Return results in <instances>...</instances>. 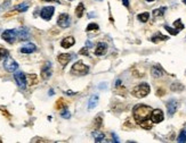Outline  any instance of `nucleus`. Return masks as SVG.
<instances>
[{"mask_svg":"<svg viewBox=\"0 0 186 143\" xmlns=\"http://www.w3.org/2000/svg\"><path fill=\"white\" fill-rule=\"evenodd\" d=\"M152 108L150 106H146V105H138L134 108L133 110V116L135 120L140 124L144 120L150 119V117L152 115Z\"/></svg>","mask_w":186,"mask_h":143,"instance_id":"1","label":"nucleus"},{"mask_svg":"<svg viewBox=\"0 0 186 143\" xmlns=\"http://www.w3.org/2000/svg\"><path fill=\"white\" fill-rule=\"evenodd\" d=\"M150 91H151V88H150L149 84H147V83H142V84L136 85L135 88L133 89L131 94H133L134 97L138 98V99H142V98L146 97V96L150 93Z\"/></svg>","mask_w":186,"mask_h":143,"instance_id":"2","label":"nucleus"},{"mask_svg":"<svg viewBox=\"0 0 186 143\" xmlns=\"http://www.w3.org/2000/svg\"><path fill=\"white\" fill-rule=\"evenodd\" d=\"M88 72H89V67L86 66L82 61H77L72 66V68H71V73L74 75H86L88 74Z\"/></svg>","mask_w":186,"mask_h":143,"instance_id":"3","label":"nucleus"},{"mask_svg":"<svg viewBox=\"0 0 186 143\" xmlns=\"http://www.w3.org/2000/svg\"><path fill=\"white\" fill-rule=\"evenodd\" d=\"M1 37H2V39L7 42V43L13 44V43L16 41V39L19 37L17 30H6V31H4V32H2Z\"/></svg>","mask_w":186,"mask_h":143,"instance_id":"4","label":"nucleus"},{"mask_svg":"<svg viewBox=\"0 0 186 143\" xmlns=\"http://www.w3.org/2000/svg\"><path fill=\"white\" fill-rule=\"evenodd\" d=\"M4 67H5V69L7 72L13 73V72H15L16 69L19 68V64H17L12 57H8V56H7V58H6L5 61H4Z\"/></svg>","mask_w":186,"mask_h":143,"instance_id":"5","label":"nucleus"},{"mask_svg":"<svg viewBox=\"0 0 186 143\" xmlns=\"http://www.w3.org/2000/svg\"><path fill=\"white\" fill-rule=\"evenodd\" d=\"M14 79H15V81H16L17 85L19 86V89L24 90V89L26 88V82H28V81H26V76L24 75V73H22V72L15 73Z\"/></svg>","mask_w":186,"mask_h":143,"instance_id":"6","label":"nucleus"},{"mask_svg":"<svg viewBox=\"0 0 186 143\" xmlns=\"http://www.w3.org/2000/svg\"><path fill=\"white\" fill-rule=\"evenodd\" d=\"M57 25L62 28H66L71 25V18L67 14H60L57 18Z\"/></svg>","mask_w":186,"mask_h":143,"instance_id":"7","label":"nucleus"},{"mask_svg":"<svg viewBox=\"0 0 186 143\" xmlns=\"http://www.w3.org/2000/svg\"><path fill=\"white\" fill-rule=\"evenodd\" d=\"M54 11H55V8L53 6H47V7H43L40 11V16H41L43 19L46 21H49L51 19L53 15H54Z\"/></svg>","mask_w":186,"mask_h":143,"instance_id":"8","label":"nucleus"},{"mask_svg":"<svg viewBox=\"0 0 186 143\" xmlns=\"http://www.w3.org/2000/svg\"><path fill=\"white\" fill-rule=\"evenodd\" d=\"M51 76V63L46 61L41 67V77L43 80H48Z\"/></svg>","mask_w":186,"mask_h":143,"instance_id":"9","label":"nucleus"},{"mask_svg":"<svg viewBox=\"0 0 186 143\" xmlns=\"http://www.w3.org/2000/svg\"><path fill=\"white\" fill-rule=\"evenodd\" d=\"M151 118H152V122L155 123V124H159L161 123L164 118V115L161 109H155V110L152 111V115H151Z\"/></svg>","mask_w":186,"mask_h":143,"instance_id":"10","label":"nucleus"},{"mask_svg":"<svg viewBox=\"0 0 186 143\" xmlns=\"http://www.w3.org/2000/svg\"><path fill=\"white\" fill-rule=\"evenodd\" d=\"M177 108H178V103L175 99H171L167 102V110H168V115L171 117L175 112H176Z\"/></svg>","mask_w":186,"mask_h":143,"instance_id":"11","label":"nucleus"},{"mask_svg":"<svg viewBox=\"0 0 186 143\" xmlns=\"http://www.w3.org/2000/svg\"><path fill=\"white\" fill-rule=\"evenodd\" d=\"M107 51V46L106 43H104V42H101V43H98L97 47H96V49H95V55L96 56H103L105 55Z\"/></svg>","mask_w":186,"mask_h":143,"instance_id":"12","label":"nucleus"},{"mask_svg":"<svg viewBox=\"0 0 186 143\" xmlns=\"http://www.w3.org/2000/svg\"><path fill=\"white\" fill-rule=\"evenodd\" d=\"M57 59H58V63L62 66H66L71 60V55H69V54H60V55H58Z\"/></svg>","mask_w":186,"mask_h":143,"instance_id":"13","label":"nucleus"},{"mask_svg":"<svg viewBox=\"0 0 186 143\" xmlns=\"http://www.w3.org/2000/svg\"><path fill=\"white\" fill-rule=\"evenodd\" d=\"M75 43V40L73 37H65L64 40H62V42H60V46L63 47V48H65V49H67V48H70V47H72L73 44Z\"/></svg>","mask_w":186,"mask_h":143,"instance_id":"14","label":"nucleus"},{"mask_svg":"<svg viewBox=\"0 0 186 143\" xmlns=\"http://www.w3.org/2000/svg\"><path fill=\"white\" fill-rule=\"evenodd\" d=\"M36 50H37V47L34 46L33 43H28V44H25L24 47L21 48V52L22 54H32Z\"/></svg>","mask_w":186,"mask_h":143,"instance_id":"15","label":"nucleus"},{"mask_svg":"<svg viewBox=\"0 0 186 143\" xmlns=\"http://www.w3.org/2000/svg\"><path fill=\"white\" fill-rule=\"evenodd\" d=\"M151 73H152V76L155 77V79H158V77H161L163 75V69L160 67V66H153L152 69H151Z\"/></svg>","mask_w":186,"mask_h":143,"instance_id":"16","label":"nucleus"},{"mask_svg":"<svg viewBox=\"0 0 186 143\" xmlns=\"http://www.w3.org/2000/svg\"><path fill=\"white\" fill-rule=\"evenodd\" d=\"M97 102H98V96H96V94L91 96L88 102V109H94L95 107L97 106Z\"/></svg>","mask_w":186,"mask_h":143,"instance_id":"17","label":"nucleus"},{"mask_svg":"<svg viewBox=\"0 0 186 143\" xmlns=\"http://www.w3.org/2000/svg\"><path fill=\"white\" fill-rule=\"evenodd\" d=\"M17 34H19V40H26L29 37V31L26 28H19V30H17Z\"/></svg>","mask_w":186,"mask_h":143,"instance_id":"18","label":"nucleus"},{"mask_svg":"<svg viewBox=\"0 0 186 143\" xmlns=\"http://www.w3.org/2000/svg\"><path fill=\"white\" fill-rule=\"evenodd\" d=\"M166 40H168V37H164V35H162L161 33H157L154 37H151V41L152 42H159V41H166Z\"/></svg>","mask_w":186,"mask_h":143,"instance_id":"19","label":"nucleus"},{"mask_svg":"<svg viewBox=\"0 0 186 143\" xmlns=\"http://www.w3.org/2000/svg\"><path fill=\"white\" fill-rule=\"evenodd\" d=\"M26 81H28L29 85H34V84L38 83V77L36 74H31L26 76Z\"/></svg>","mask_w":186,"mask_h":143,"instance_id":"20","label":"nucleus"},{"mask_svg":"<svg viewBox=\"0 0 186 143\" xmlns=\"http://www.w3.org/2000/svg\"><path fill=\"white\" fill-rule=\"evenodd\" d=\"M93 136H94V138H95V141H96V142H102L103 140L105 138V135H104V133L99 132V131H97V132H94Z\"/></svg>","mask_w":186,"mask_h":143,"instance_id":"21","label":"nucleus"},{"mask_svg":"<svg viewBox=\"0 0 186 143\" xmlns=\"http://www.w3.org/2000/svg\"><path fill=\"white\" fill-rule=\"evenodd\" d=\"M84 13V4H79L78 7L75 8V15H77V17H82V15Z\"/></svg>","mask_w":186,"mask_h":143,"instance_id":"22","label":"nucleus"},{"mask_svg":"<svg viewBox=\"0 0 186 143\" xmlns=\"http://www.w3.org/2000/svg\"><path fill=\"white\" fill-rule=\"evenodd\" d=\"M137 18H138V21L143 22V23H145V22H147V21H149L150 14L147 13V11H145V13H142V14H138V15H137Z\"/></svg>","mask_w":186,"mask_h":143,"instance_id":"23","label":"nucleus"},{"mask_svg":"<svg viewBox=\"0 0 186 143\" xmlns=\"http://www.w3.org/2000/svg\"><path fill=\"white\" fill-rule=\"evenodd\" d=\"M167 10L166 7H161V8H158V9L153 10V16L154 17H160V16H163L164 11Z\"/></svg>","mask_w":186,"mask_h":143,"instance_id":"24","label":"nucleus"},{"mask_svg":"<svg viewBox=\"0 0 186 143\" xmlns=\"http://www.w3.org/2000/svg\"><path fill=\"white\" fill-rule=\"evenodd\" d=\"M66 106H67V105H66V102L64 99H58L57 102H56V108H57V109H60V110L64 109V108H66Z\"/></svg>","mask_w":186,"mask_h":143,"instance_id":"25","label":"nucleus"},{"mask_svg":"<svg viewBox=\"0 0 186 143\" xmlns=\"http://www.w3.org/2000/svg\"><path fill=\"white\" fill-rule=\"evenodd\" d=\"M28 8H29L28 4H21V5L15 7V10H16V11H19V13H23V11H26Z\"/></svg>","mask_w":186,"mask_h":143,"instance_id":"26","label":"nucleus"},{"mask_svg":"<svg viewBox=\"0 0 186 143\" xmlns=\"http://www.w3.org/2000/svg\"><path fill=\"white\" fill-rule=\"evenodd\" d=\"M140 127H143V128H145V129L152 128V122H151L150 119L142 122V123H140Z\"/></svg>","mask_w":186,"mask_h":143,"instance_id":"27","label":"nucleus"},{"mask_svg":"<svg viewBox=\"0 0 186 143\" xmlns=\"http://www.w3.org/2000/svg\"><path fill=\"white\" fill-rule=\"evenodd\" d=\"M177 141L179 143H185L186 142V129L184 131H181V134H179V136L177 138Z\"/></svg>","mask_w":186,"mask_h":143,"instance_id":"28","label":"nucleus"},{"mask_svg":"<svg viewBox=\"0 0 186 143\" xmlns=\"http://www.w3.org/2000/svg\"><path fill=\"white\" fill-rule=\"evenodd\" d=\"M164 28H166V30H167L168 32L170 33L171 35H177L178 32H179L177 28H170V26H168V25H164Z\"/></svg>","mask_w":186,"mask_h":143,"instance_id":"29","label":"nucleus"},{"mask_svg":"<svg viewBox=\"0 0 186 143\" xmlns=\"http://www.w3.org/2000/svg\"><path fill=\"white\" fill-rule=\"evenodd\" d=\"M8 56V50L5 49V48H2V47H0V60L4 59Z\"/></svg>","mask_w":186,"mask_h":143,"instance_id":"30","label":"nucleus"},{"mask_svg":"<svg viewBox=\"0 0 186 143\" xmlns=\"http://www.w3.org/2000/svg\"><path fill=\"white\" fill-rule=\"evenodd\" d=\"M171 90L172 91H181V90H184V86L179 83H174L171 85Z\"/></svg>","mask_w":186,"mask_h":143,"instance_id":"31","label":"nucleus"},{"mask_svg":"<svg viewBox=\"0 0 186 143\" xmlns=\"http://www.w3.org/2000/svg\"><path fill=\"white\" fill-rule=\"evenodd\" d=\"M60 116H62L63 118H66V119H67V118H70L71 117V114L69 112V110H66V108H64V109L60 110Z\"/></svg>","mask_w":186,"mask_h":143,"instance_id":"32","label":"nucleus"},{"mask_svg":"<svg viewBox=\"0 0 186 143\" xmlns=\"http://www.w3.org/2000/svg\"><path fill=\"white\" fill-rule=\"evenodd\" d=\"M174 25H175V28L179 31V30H183L184 28V24L181 23V19H177L176 22H174Z\"/></svg>","mask_w":186,"mask_h":143,"instance_id":"33","label":"nucleus"},{"mask_svg":"<svg viewBox=\"0 0 186 143\" xmlns=\"http://www.w3.org/2000/svg\"><path fill=\"white\" fill-rule=\"evenodd\" d=\"M98 25L97 24H95V23H91V24H89L88 26H87V28H86V30H87V31H94V30H95V31H98Z\"/></svg>","mask_w":186,"mask_h":143,"instance_id":"34","label":"nucleus"},{"mask_svg":"<svg viewBox=\"0 0 186 143\" xmlns=\"http://www.w3.org/2000/svg\"><path fill=\"white\" fill-rule=\"evenodd\" d=\"M101 124H102V118H101V117H97V118L95 119V127H97V128H99V126H101Z\"/></svg>","mask_w":186,"mask_h":143,"instance_id":"35","label":"nucleus"},{"mask_svg":"<svg viewBox=\"0 0 186 143\" xmlns=\"http://www.w3.org/2000/svg\"><path fill=\"white\" fill-rule=\"evenodd\" d=\"M80 54H81V55H86V56H89V52H88V51H87V49H86V48H84V49H82V50L80 51Z\"/></svg>","mask_w":186,"mask_h":143,"instance_id":"36","label":"nucleus"},{"mask_svg":"<svg viewBox=\"0 0 186 143\" xmlns=\"http://www.w3.org/2000/svg\"><path fill=\"white\" fill-rule=\"evenodd\" d=\"M112 138H114L113 141H115V142H119V138H118V135H115L114 133H112Z\"/></svg>","mask_w":186,"mask_h":143,"instance_id":"37","label":"nucleus"},{"mask_svg":"<svg viewBox=\"0 0 186 143\" xmlns=\"http://www.w3.org/2000/svg\"><path fill=\"white\" fill-rule=\"evenodd\" d=\"M122 2L126 7H129V0H122Z\"/></svg>","mask_w":186,"mask_h":143,"instance_id":"38","label":"nucleus"},{"mask_svg":"<svg viewBox=\"0 0 186 143\" xmlns=\"http://www.w3.org/2000/svg\"><path fill=\"white\" fill-rule=\"evenodd\" d=\"M98 88H99V89H104V88H105V83H101V85H99Z\"/></svg>","mask_w":186,"mask_h":143,"instance_id":"39","label":"nucleus"},{"mask_svg":"<svg viewBox=\"0 0 186 143\" xmlns=\"http://www.w3.org/2000/svg\"><path fill=\"white\" fill-rule=\"evenodd\" d=\"M66 93H67L69 96H73V94H74V93H73V92H71V91H67V92H66Z\"/></svg>","mask_w":186,"mask_h":143,"instance_id":"40","label":"nucleus"},{"mask_svg":"<svg viewBox=\"0 0 186 143\" xmlns=\"http://www.w3.org/2000/svg\"><path fill=\"white\" fill-rule=\"evenodd\" d=\"M146 1H149V2H151V1H154V0H146Z\"/></svg>","mask_w":186,"mask_h":143,"instance_id":"41","label":"nucleus"},{"mask_svg":"<svg viewBox=\"0 0 186 143\" xmlns=\"http://www.w3.org/2000/svg\"><path fill=\"white\" fill-rule=\"evenodd\" d=\"M45 1H54V0H45Z\"/></svg>","mask_w":186,"mask_h":143,"instance_id":"42","label":"nucleus"},{"mask_svg":"<svg viewBox=\"0 0 186 143\" xmlns=\"http://www.w3.org/2000/svg\"><path fill=\"white\" fill-rule=\"evenodd\" d=\"M183 1H184V4H185V5H186V0H183Z\"/></svg>","mask_w":186,"mask_h":143,"instance_id":"43","label":"nucleus"},{"mask_svg":"<svg viewBox=\"0 0 186 143\" xmlns=\"http://www.w3.org/2000/svg\"><path fill=\"white\" fill-rule=\"evenodd\" d=\"M0 143H1V140H0Z\"/></svg>","mask_w":186,"mask_h":143,"instance_id":"44","label":"nucleus"},{"mask_svg":"<svg viewBox=\"0 0 186 143\" xmlns=\"http://www.w3.org/2000/svg\"><path fill=\"white\" fill-rule=\"evenodd\" d=\"M70 1H72V0H70Z\"/></svg>","mask_w":186,"mask_h":143,"instance_id":"45","label":"nucleus"}]
</instances>
